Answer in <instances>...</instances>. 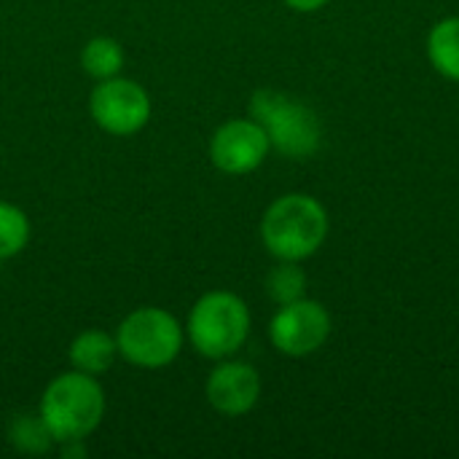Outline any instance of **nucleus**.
Here are the masks:
<instances>
[{"label":"nucleus","mask_w":459,"mask_h":459,"mask_svg":"<svg viewBox=\"0 0 459 459\" xmlns=\"http://www.w3.org/2000/svg\"><path fill=\"white\" fill-rule=\"evenodd\" d=\"M325 237L328 212L309 194L274 199L261 221V239L277 261H304L320 250Z\"/></svg>","instance_id":"1"},{"label":"nucleus","mask_w":459,"mask_h":459,"mask_svg":"<svg viewBox=\"0 0 459 459\" xmlns=\"http://www.w3.org/2000/svg\"><path fill=\"white\" fill-rule=\"evenodd\" d=\"M38 414L51 430L56 444L89 438L105 417V393L97 377L83 371L59 374L48 382Z\"/></svg>","instance_id":"2"},{"label":"nucleus","mask_w":459,"mask_h":459,"mask_svg":"<svg viewBox=\"0 0 459 459\" xmlns=\"http://www.w3.org/2000/svg\"><path fill=\"white\" fill-rule=\"evenodd\" d=\"M186 333L202 358L210 360L231 358L247 342L250 309L237 293L210 290L194 304Z\"/></svg>","instance_id":"3"},{"label":"nucleus","mask_w":459,"mask_h":459,"mask_svg":"<svg viewBox=\"0 0 459 459\" xmlns=\"http://www.w3.org/2000/svg\"><path fill=\"white\" fill-rule=\"evenodd\" d=\"M253 118L266 129L272 148L288 159H309L320 148V121L312 108L299 100H290L282 91L261 89L250 100Z\"/></svg>","instance_id":"4"},{"label":"nucleus","mask_w":459,"mask_h":459,"mask_svg":"<svg viewBox=\"0 0 459 459\" xmlns=\"http://www.w3.org/2000/svg\"><path fill=\"white\" fill-rule=\"evenodd\" d=\"M116 344L126 363L137 368H164L178 360L183 350V328L167 309L140 307L121 320Z\"/></svg>","instance_id":"5"},{"label":"nucleus","mask_w":459,"mask_h":459,"mask_svg":"<svg viewBox=\"0 0 459 459\" xmlns=\"http://www.w3.org/2000/svg\"><path fill=\"white\" fill-rule=\"evenodd\" d=\"M89 110L102 132L129 137L151 121V94L137 81L113 75L94 86Z\"/></svg>","instance_id":"6"},{"label":"nucleus","mask_w":459,"mask_h":459,"mask_svg":"<svg viewBox=\"0 0 459 459\" xmlns=\"http://www.w3.org/2000/svg\"><path fill=\"white\" fill-rule=\"evenodd\" d=\"M331 336V315L320 301L299 299L282 304L269 323V339L277 352L288 358H307L317 352Z\"/></svg>","instance_id":"7"},{"label":"nucleus","mask_w":459,"mask_h":459,"mask_svg":"<svg viewBox=\"0 0 459 459\" xmlns=\"http://www.w3.org/2000/svg\"><path fill=\"white\" fill-rule=\"evenodd\" d=\"M269 148V134L255 118H231L215 129L210 159L226 175H247L264 164Z\"/></svg>","instance_id":"8"},{"label":"nucleus","mask_w":459,"mask_h":459,"mask_svg":"<svg viewBox=\"0 0 459 459\" xmlns=\"http://www.w3.org/2000/svg\"><path fill=\"white\" fill-rule=\"evenodd\" d=\"M204 395L218 414L242 417L253 411L261 398V377L250 363L223 358V363L207 377Z\"/></svg>","instance_id":"9"},{"label":"nucleus","mask_w":459,"mask_h":459,"mask_svg":"<svg viewBox=\"0 0 459 459\" xmlns=\"http://www.w3.org/2000/svg\"><path fill=\"white\" fill-rule=\"evenodd\" d=\"M118 358V344L116 336L100 331V328H89L81 331L73 344H70V363L75 371H83L89 377H102Z\"/></svg>","instance_id":"10"},{"label":"nucleus","mask_w":459,"mask_h":459,"mask_svg":"<svg viewBox=\"0 0 459 459\" xmlns=\"http://www.w3.org/2000/svg\"><path fill=\"white\" fill-rule=\"evenodd\" d=\"M428 54L444 78L459 81V16H449L430 30Z\"/></svg>","instance_id":"11"},{"label":"nucleus","mask_w":459,"mask_h":459,"mask_svg":"<svg viewBox=\"0 0 459 459\" xmlns=\"http://www.w3.org/2000/svg\"><path fill=\"white\" fill-rule=\"evenodd\" d=\"M124 62H126V56H124L121 43L108 35L91 38L81 51V67L97 81L118 75L124 70Z\"/></svg>","instance_id":"12"},{"label":"nucleus","mask_w":459,"mask_h":459,"mask_svg":"<svg viewBox=\"0 0 459 459\" xmlns=\"http://www.w3.org/2000/svg\"><path fill=\"white\" fill-rule=\"evenodd\" d=\"M8 441L16 452H24V455H46L56 444L40 414L13 417L8 428Z\"/></svg>","instance_id":"13"},{"label":"nucleus","mask_w":459,"mask_h":459,"mask_svg":"<svg viewBox=\"0 0 459 459\" xmlns=\"http://www.w3.org/2000/svg\"><path fill=\"white\" fill-rule=\"evenodd\" d=\"M304 290H307V274L299 266V261H280L266 277V293L280 307L304 299Z\"/></svg>","instance_id":"14"},{"label":"nucleus","mask_w":459,"mask_h":459,"mask_svg":"<svg viewBox=\"0 0 459 459\" xmlns=\"http://www.w3.org/2000/svg\"><path fill=\"white\" fill-rule=\"evenodd\" d=\"M30 242V218L11 202H0V261L13 258Z\"/></svg>","instance_id":"15"},{"label":"nucleus","mask_w":459,"mask_h":459,"mask_svg":"<svg viewBox=\"0 0 459 459\" xmlns=\"http://www.w3.org/2000/svg\"><path fill=\"white\" fill-rule=\"evenodd\" d=\"M293 11H301V13H309V11H317L323 8L328 0H285Z\"/></svg>","instance_id":"16"}]
</instances>
